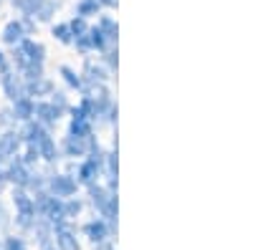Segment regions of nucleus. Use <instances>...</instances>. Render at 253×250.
Returning <instances> with one entry per match:
<instances>
[{
  "label": "nucleus",
  "instance_id": "7",
  "mask_svg": "<svg viewBox=\"0 0 253 250\" xmlns=\"http://www.w3.org/2000/svg\"><path fill=\"white\" fill-rule=\"evenodd\" d=\"M53 33H56V36H58L61 40H69V28H66V26H58V28H56Z\"/></svg>",
  "mask_w": 253,
  "mask_h": 250
},
{
  "label": "nucleus",
  "instance_id": "6",
  "mask_svg": "<svg viewBox=\"0 0 253 250\" xmlns=\"http://www.w3.org/2000/svg\"><path fill=\"white\" fill-rule=\"evenodd\" d=\"M5 250H26V245L20 243L18 238H10V240L5 243Z\"/></svg>",
  "mask_w": 253,
  "mask_h": 250
},
{
  "label": "nucleus",
  "instance_id": "3",
  "mask_svg": "<svg viewBox=\"0 0 253 250\" xmlns=\"http://www.w3.org/2000/svg\"><path fill=\"white\" fill-rule=\"evenodd\" d=\"M3 38H5V43H20V40H23V26H20L18 20L8 23L5 31H3Z\"/></svg>",
  "mask_w": 253,
  "mask_h": 250
},
{
  "label": "nucleus",
  "instance_id": "5",
  "mask_svg": "<svg viewBox=\"0 0 253 250\" xmlns=\"http://www.w3.org/2000/svg\"><path fill=\"white\" fill-rule=\"evenodd\" d=\"M15 116L18 119H31L33 116V104L28 99H18L15 101Z\"/></svg>",
  "mask_w": 253,
  "mask_h": 250
},
{
  "label": "nucleus",
  "instance_id": "2",
  "mask_svg": "<svg viewBox=\"0 0 253 250\" xmlns=\"http://www.w3.org/2000/svg\"><path fill=\"white\" fill-rule=\"evenodd\" d=\"M18 147H20L18 134L8 132V134L0 137V154H15V152H18Z\"/></svg>",
  "mask_w": 253,
  "mask_h": 250
},
{
  "label": "nucleus",
  "instance_id": "8",
  "mask_svg": "<svg viewBox=\"0 0 253 250\" xmlns=\"http://www.w3.org/2000/svg\"><path fill=\"white\" fill-rule=\"evenodd\" d=\"M0 64H3V53H0Z\"/></svg>",
  "mask_w": 253,
  "mask_h": 250
},
{
  "label": "nucleus",
  "instance_id": "1",
  "mask_svg": "<svg viewBox=\"0 0 253 250\" xmlns=\"http://www.w3.org/2000/svg\"><path fill=\"white\" fill-rule=\"evenodd\" d=\"M33 114L41 121H46V124H51V121L58 119V109L53 107V104H33Z\"/></svg>",
  "mask_w": 253,
  "mask_h": 250
},
{
  "label": "nucleus",
  "instance_id": "4",
  "mask_svg": "<svg viewBox=\"0 0 253 250\" xmlns=\"http://www.w3.org/2000/svg\"><path fill=\"white\" fill-rule=\"evenodd\" d=\"M51 187H53L56 195H71V192H74V182H71L69 177H63V175L56 177V179L51 182Z\"/></svg>",
  "mask_w": 253,
  "mask_h": 250
}]
</instances>
